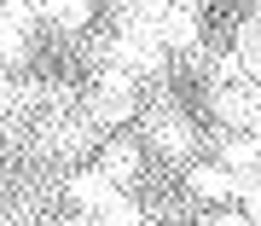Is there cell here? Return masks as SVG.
Returning a JSON list of instances; mask_svg holds the SVG:
<instances>
[{"instance_id": "6da1fadb", "label": "cell", "mask_w": 261, "mask_h": 226, "mask_svg": "<svg viewBox=\"0 0 261 226\" xmlns=\"http://www.w3.org/2000/svg\"><path fill=\"white\" fill-rule=\"evenodd\" d=\"M134 104H140V87H134V75H128V70H116V64H105V70H99V81H93V93H87V116H93V122H128Z\"/></svg>"}, {"instance_id": "7a4b0ae2", "label": "cell", "mask_w": 261, "mask_h": 226, "mask_svg": "<svg viewBox=\"0 0 261 226\" xmlns=\"http://www.w3.org/2000/svg\"><path fill=\"white\" fill-rule=\"evenodd\" d=\"M157 35H163V47L197 52V6H186V0H168L163 18H157Z\"/></svg>"}, {"instance_id": "3957f363", "label": "cell", "mask_w": 261, "mask_h": 226, "mask_svg": "<svg viewBox=\"0 0 261 226\" xmlns=\"http://www.w3.org/2000/svg\"><path fill=\"white\" fill-rule=\"evenodd\" d=\"M151 139H157V151H168V157H186V151L197 145V128L186 122V116H174V110H157L151 116Z\"/></svg>"}, {"instance_id": "277c9868", "label": "cell", "mask_w": 261, "mask_h": 226, "mask_svg": "<svg viewBox=\"0 0 261 226\" xmlns=\"http://www.w3.org/2000/svg\"><path fill=\"white\" fill-rule=\"evenodd\" d=\"M99 174L111 180V186H134V180H140V145L134 139H111L105 157H99Z\"/></svg>"}, {"instance_id": "5b68a950", "label": "cell", "mask_w": 261, "mask_h": 226, "mask_svg": "<svg viewBox=\"0 0 261 226\" xmlns=\"http://www.w3.org/2000/svg\"><path fill=\"white\" fill-rule=\"evenodd\" d=\"M116 191H122V186H111L105 174H75V180H70V203L87 209V215H99V209L116 197Z\"/></svg>"}, {"instance_id": "8992f818", "label": "cell", "mask_w": 261, "mask_h": 226, "mask_svg": "<svg viewBox=\"0 0 261 226\" xmlns=\"http://www.w3.org/2000/svg\"><path fill=\"white\" fill-rule=\"evenodd\" d=\"M29 6H35V18H47L58 29H82L93 18V0H29Z\"/></svg>"}, {"instance_id": "52a82bcc", "label": "cell", "mask_w": 261, "mask_h": 226, "mask_svg": "<svg viewBox=\"0 0 261 226\" xmlns=\"http://www.w3.org/2000/svg\"><path fill=\"white\" fill-rule=\"evenodd\" d=\"M255 99L261 93H250V87H215V116H221V122H250Z\"/></svg>"}, {"instance_id": "ba28073f", "label": "cell", "mask_w": 261, "mask_h": 226, "mask_svg": "<svg viewBox=\"0 0 261 226\" xmlns=\"http://www.w3.org/2000/svg\"><path fill=\"white\" fill-rule=\"evenodd\" d=\"M192 191L209 197V203H226V197L238 191V174H232V168H197V174H192Z\"/></svg>"}, {"instance_id": "9c48e42d", "label": "cell", "mask_w": 261, "mask_h": 226, "mask_svg": "<svg viewBox=\"0 0 261 226\" xmlns=\"http://www.w3.org/2000/svg\"><path fill=\"white\" fill-rule=\"evenodd\" d=\"M93 220H99V226H145V215H140V203H134L128 191H116V197L105 203V209H99Z\"/></svg>"}, {"instance_id": "30bf717a", "label": "cell", "mask_w": 261, "mask_h": 226, "mask_svg": "<svg viewBox=\"0 0 261 226\" xmlns=\"http://www.w3.org/2000/svg\"><path fill=\"white\" fill-rule=\"evenodd\" d=\"M221 151H226V168H238V174L261 168V145L255 139H221Z\"/></svg>"}, {"instance_id": "8fae6325", "label": "cell", "mask_w": 261, "mask_h": 226, "mask_svg": "<svg viewBox=\"0 0 261 226\" xmlns=\"http://www.w3.org/2000/svg\"><path fill=\"white\" fill-rule=\"evenodd\" d=\"M238 191H244V215H250V226H261V174H244Z\"/></svg>"}, {"instance_id": "7c38bea8", "label": "cell", "mask_w": 261, "mask_h": 226, "mask_svg": "<svg viewBox=\"0 0 261 226\" xmlns=\"http://www.w3.org/2000/svg\"><path fill=\"white\" fill-rule=\"evenodd\" d=\"M12 110H18V87H6V81H0V128L12 122Z\"/></svg>"}, {"instance_id": "4fadbf2b", "label": "cell", "mask_w": 261, "mask_h": 226, "mask_svg": "<svg viewBox=\"0 0 261 226\" xmlns=\"http://www.w3.org/2000/svg\"><path fill=\"white\" fill-rule=\"evenodd\" d=\"M203 226H250V215H209Z\"/></svg>"}, {"instance_id": "5bb4252c", "label": "cell", "mask_w": 261, "mask_h": 226, "mask_svg": "<svg viewBox=\"0 0 261 226\" xmlns=\"http://www.w3.org/2000/svg\"><path fill=\"white\" fill-rule=\"evenodd\" d=\"M250 122H255V128H261V99H255V116H250Z\"/></svg>"}, {"instance_id": "9a60e30c", "label": "cell", "mask_w": 261, "mask_h": 226, "mask_svg": "<svg viewBox=\"0 0 261 226\" xmlns=\"http://www.w3.org/2000/svg\"><path fill=\"white\" fill-rule=\"evenodd\" d=\"M53 226H87V220H53Z\"/></svg>"}, {"instance_id": "2e32d148", "label": "cell", "mask_w": 261, "mask_h": 226, "mask_svg": "<svg viewBox=\"0 0 261 226\" xmlns=\"http://www.w3.org/2000/svg\"><path fill=\"white\" fill-rule=\"evenodd\" d=\"M255 6H261V0H255Z\"/></svg>"}]
</instances>
